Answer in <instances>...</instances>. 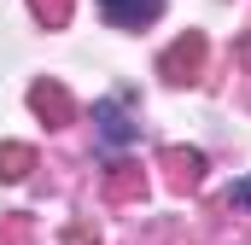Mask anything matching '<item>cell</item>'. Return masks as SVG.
<instances>
[{
  "label": "cell",
  "mask_w": 251,
  "mask_h": 245,
  "mask_svg": "<svg viewBox=\"0 0 251 245\" xmlns=\"http://www.w3.org/2000/svg\"><path fill=\"white\" fill-rule=\"evenodd\" d=\"M164 12V0H100V18L111 24V29H140V24H152Z\"/></svg>",
  "instance_id": "1"
},
{
  "label": "cell",
  "mask_w": 251,
  "mask_h": 245,
  "mask_svg": "<svg viewBox=\"0 0 251 245\" xmlns=\"http://www.w3.org/2000/svg\"><path fill=\"white\" fill-rule=\"evenodd\" d=\"M94 122H100V134H105V140H111V146H123L128 134H134V128H128V122H123V111H117V105H111V99H105V105H100V111H94Z\"/></svg>",
  "instance_id": "2"
},
{
  "label": "cell",
  "mask_w": 251,
  "mask_h": 245,
  "mask_svg": "<svg viewBox=\"0 0 251 245\" xmlns=\"http://www.w3.org/2000/svg\"><path fill=\"white\" fill-rule=\"evenodd\" d=\"M234 198H240V204H251V181H240V187H234Z\"/></svg>",
  "instance_id": "3"
}]
</instances>
